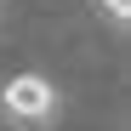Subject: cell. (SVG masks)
<instances>
[{
	"instance_id": "2",
	"label": "cell",
	"mask_w": 131,
	"mask_h": 131,
	"mask_svg": "<svg viewBox=\"0 0 131 131\" xmlns=\"http://www.w3.org/2000/svg\"><path fill=\"white\" fill-rule=\"evenodd\" d=\"M97 6L114 17V23H125V17H131V0H97Z\"/></svg>"
},
{
	"instance_id": "1",
	"label": "cell",
	"mask_w": 131,
	"mask_h": 131,
	"mask_svg": "<svg viewBox=\"0 0 131 131\" xmlns=\"http://www.w3.org/2000/svg\"><path fill=\"white\" fill-rule=\"evenodd\" d=\"M0 108H6V120L12 125H23V131H46L57 120V85L46 74H17L0 85Z\"/></svg>"
},
{
	"instance_id": "3",
	"label": "cell",
	"mask_w": 131,
	"mask_h": 131,
	"mask_svg": "<svg viewBox=\"0 0 131 131\" xmlns=\"http://www.w3.org/2000/svg\"><path fill=\"white\" fill-rule=\"evenodd\" d=\"M0 12H6V0H0Z\"/></svg>"
}]
</instances>
